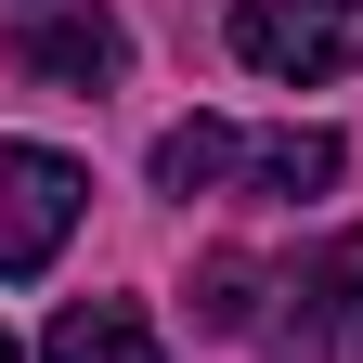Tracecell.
<instances>
[{
	"label": "cell",
	"instance_id": "1",
	"mask_svg": "<svg viewBox=\"0 0 363 363\" xmlns=\"http://www.w3.org/2000/svg\"><path fill=\"white\" fill-rule=\"evenodd\" d=\"M272 298H286V311L259 325L272 363H363V234H325Z\"/></svg>",
	"mask_w": 363,
	"mask_h": 363
},
{
	"label": "cell",
	"instance_id": "2",
	"mask_svg": "<svg viewBox=\"0 0 363 363\" xmlns=\"http://www.w3.org/2000/svg\"><path fill=\"white\" fill-rule=\"evenodd\" d=\"M234 65L286 78V91H325L363 65V0H234Z\"/></svg>",
	"mask_w": 363,
	"mask_h": 363
},
{
	"label": "cell",
	"instance_id": "3",
	"mask_svg": "<svg viewBox=\"0 0 363 363\" xmlns=\"http://www.w3.org/2000/svg\"><path fill=\"white\" fill-rule=\"evenodd\" d=\"M91 208V169L52 156V143H0V286H26V272H52V247L78 234Z\"/></svg>",
	"mask_w": 363,
	"mask_h": 363
},
{
	"label": "cell",
	"instance_id": "4",
	"mask_svg": "<svg viewBox=\"0 0 363 363\" xmlns=\"http://www.w3.org/2000/svg\"><path fill=\"white\" fill-rule=\"evenodd\" d=\"M13 65L39 91H104L130 65V26L104 13V0H26V13H13Z\"/></svg>",
	"mask_w": 363,
	"mask_h": 363
},
{
	"label": "cell",
	"instance_id": "5",
	"mask_svg": "<svg viewBox=\"0 0 363 363\" xmlns=\"http://www.w3.org/2000/svg\"><path fill=\"white\" fill-rule=\"evenodd\" d=\"M39 363H169V350L143 325V298H65L52 337H39Z\"/></svg>",
	"mask_w": 363,
	"mask_h": 363
},
{
	"label": "cell",
	"instance_id": "6",
	"mask_svg": "<svg viewBox=\"0 0 363 363\" xmlns=\"http://www.w3.org/2000/svg\"><path fill=\"white\" fill-rule=\"evenodd\" d=\"M234 169H247V143H234L220 117H182V130H156V195H182V208H195V195H220Z\"/></svg>",
	"mask_w": 363,
	"mask_h": 363
},
{
	"label": "cell",
	"instance_id": "7",
	"mask_svg": "<svg viewBox=\"0 0 363 363\" xmlns=\"http://www.w3.org/2000/svg\"><path fill=\"white\" fill-rule=\"evenodd\" d=\"M337 169H350L337 130H272V143H247V182H259V195H325Z\"/></svg>",
	"mask_w": 363,
	"mask_h": 363
},
{
	"label": "cell",
	"instance_id": "8",
	"mask_svg": "<svg viewBox=\"0 0 363 363\" xmlns=\"http://www.w3.org/2000/svg\"><path fill=\"white\" fill-rule=\"evenodd\" d=\"M259 298H272V286H259V259H247V247H208V259H195V325H208V337H247V325H259Z\"/></svg>",
	"mask_w": 363,
	"mask_h": 363
},
{
	"label": "cell",
	"instance_id": "9",
	"mask_svg": "<svg viewBox=\"0 0 363 363\" xmlns=\"http://www.w3.org/2000/svg\"><path fill=\"white\" fill-rule=\"evenodd\" d=\"M0 363H13V337H0Z\"/></svg>",
	"mask_w": 363,
	"mask_h": 363
}]
</instances>
